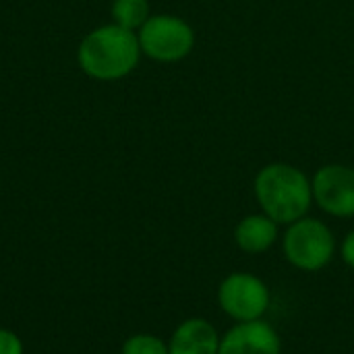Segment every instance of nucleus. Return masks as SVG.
I'll use <instances>...</instances> for the list:
<instances>
[{"instance_id": "obj_1", "label": "nucleus", "mask_w": 354, "mask_h": 354, "mask_svg": "<svg viewBox=\"0 0 354 354\" xmlns=\"http://www.w3.org/2000/svg\"><path fill=\"white\" fill-rule=\"evenodd\" d=\"M253 191L261 212L286 226L305 218L313 205L311 178L286 162L266 164L255 176Z\"/></svg>"}, {"instance_id": "obj_2", "label": "nucleus", "mask_w": 354, "mask_h": 354, "mask_svg": "<svg viewBox=\"0 0 354 354\" xmlns=\"http://www.w3.org/2000/svg\"><path fill=\"white\" fill-rule=\"evenodd\" d=\"M141 46L135 31L116 23L91 29L77 50L81 71L97 81H118L135 71Z\"/></svg>"}, {"instance_id": "obj_3", "label": "nucleus", "mask_w": 354, "mask_h": 354, "mask_svg": "<svg viewBox=\"0 0 354 354\" xmlns=\"http://www.w3.org/2000/svg\"><path fill=\"white\" fill-rule=\"evenodd\" d=\"M282 251L286 261L297 270L319 272L336 255V236L326 222L305 216L286 226Z\"/></svg>"}, {"instance_id": "obj_4", "label": "nucleus", "mask_w": 354, "mask_h": 354, "mask_svg": "<svg viewBox=\"0 0 354 354\" xmlns=\"http://www.w3.org/2000/svg\"><path fill=\"white\" fill-rule=\"evenodd\" d=\"M141 54L156 62H178L195 48L193 27L176 15H151L137 31Z\"/></svg>"}, {"instance_id": "obj_5", "label": "nucleus", "mask_w": 354, "mask_h": 354, "mask_svg": "<svg viewBox=\"0 0 354 354\" xmlns=\"http://www.w3.org/2000/svg\"><path fill=\"white\" fill-rule=\"evenodd\" d=\"M218 305L236 324L255 322L263 319V315L268 313L272 305V292L268 284L255 274L234 272L220 282Z\"/></svg>"}, {"instance_id": "obj_6", "label": "nucleus", "mask_w": 354, "mask_h": 354, "mask_svg": "<svg viewBox=\"0 0 354 354\" xmlns=\"http://www.w3.org/2000/svg\"><path fill=\"white\" fill-rule=\"evenodd\" d=\"M313 203L334 218H354V168L346 164H326L313 178Z\"/></svg>"}, {"instance_id": "obj_7", "label": "nucleus", "mask_w": 354, "mask_h": 354, "mask_svg": "<svg viewBox=\"0 0 354 354\" xmlns=\"http://www.w3.org/2000/svg\"><path fill=\"white\" fill-rule=\"evenodd\" d=\"M218 354H282V340L266 319L241 322L220 338Z\"/></svg>"}, {"instance_id": "obj_8", "label": "nucleus", "mask_w": 354, "mask_h": 354, "mask_svg": "<svg viewBox=\"0 0 354 354\" xmlns=\"http://www.w3.org/2000/svg\"><path fill=\"white\" fill-rule=\"evenodd\" d=\"M220 334L212 322L203 317H189L176 326L168 340L170 354H218Z\"/></svg>"}, {"instance_id": "obj_9", "label": "nucleus", "mask_w": 354, "mask_h": 354, "mask_svg": "<svg viewBox=\"0 0 354 354\" xmlns=\"http://www.w3.org/2000/svg\"><path fill=\"white\" fill-rule=\"evenodd\" d=\"M278 222H274L270 216L261 214H251L245 216L236 228H234V243L241 251L249 253V255H259L270 251L276 241H278Z\"/></svg>"}, {"instance_id": "obj_10", "label": "nucleus", "mask_w": 354, "mask_h": 354, "mask_svg": "<svg viewBox=\"0 0 354 354\" xmlns=\"http://www.w3.org/2000/svg\"><path fill=\"white\" fill-rule=\"evenodd\" d=\"M112 23L131 29V31H139L145 21L151 17L149 10V0H114L112 2Z\"/></svg>"}, {"instance_id": "obj_11", "label": "nucleus", "mask_w": 354, "mask_h": 354, "mask_svg": "<svg viewBox=\"0 0 354 354\" xmlns=\"http://www.w3.org/2000/svg\"><path fill=\"white\" fill-rule=\"evenodd\" d=\"M120 354H170L168 342L153 334H133L122 342Z\"/></svg>"}, {"instance_id": "obj_12", "label": "nucleus", "mask_w": 354, "mask_h": 354, "mask_svg": "<svg viewBox=\"0 0 354 354\" xmlns=\"http://www.w3.org/2000/svg\"><path fill=\"white\" fill-rule=\"evenodd\" d=\"M0 354H25V344L17 332L0 328Z\"/></svg>"}, {"instance_id": "obj_13", "label": "nucleus", "mask_w": 354, "mask_h": 354, "mask_svg": "<svg viewBox=\"0 0 354 354\" xmlns=\"http://www.w3.org/2000/svg\"><path fill=\"white\" fill-rule=\"evenodd\" d=\"M340 257H342V261H344L348 268H353L354 270V230H351V232L344 236V241H342V245H340Z\"/></svg>"}]
</instances>
